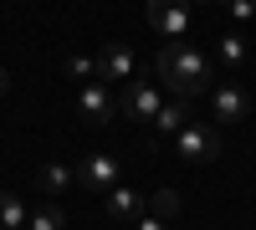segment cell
I'll return each mask as SVG.
<instances>
[{
    "instance_id": "cell-8",
    "label": "cell",
    "mask_w": 256,
    "mask_h": 230,
    "mask_svg": "<svg viewBox=\"0 0 256 230\" xmlns=\"http://www.w3.org/2000/svg\"><path fill=\"white\" fill-rule=\"evenodd\" d=\"M102 205H108V220H118V225H128V220H144V210H148V200L138 195V190H128V184H113L108 195H102Z\"/></svg>"
},
{
    "instance_id": "cell-16",
    "label": "cell",
    "mask_w": 256,
    "mask_h": 230,
    "mask_svg": "<svg viewBox=\"0 0 256 230\" xmlns=\"http://www.w3.org/2000/svg\"><path fill=\"white\" fill-rule=\"evenodd\" d=\"M67 72H72V77H92V82H98V56H67Z\"/></svg>"
},
{
    "instance_id": "cell-14",
    "label": "cell",
    "mask_w": 256,
    "mask_h": 230,
    "mask_svg": "<svg viewBox=\"0 0 256 230\" xmlns=\"http://www.w3.org/2000/svg\"><path fill=\"white\" fill-rule=\"evenodd\" d=\"M180 210H184V205H180V195H174V190H154V195H148V215H159V220L174 225V220H180Z\"/></svg>"
},
{
    "instance_id": "cell-19",
    "label": "cell",
    "mask_w": 256,
    "mask_h": 230,
    "mask_svg": "<svg viewBox=\"0 0 256 230\" xmlns=\"http://www.w3.org/2000/svg\"><path fill=\"white\" fill-rule=\"evenodd\" d=\"M10 92V77H6V67H0V97H6Z\"/></svg>"
},
{
    "instance_id": "cell-4",
    "label": "cell",
    "mask_w": 256,
    "mask_h": 230,
    "mask_svg": "<svg viewBox=\"0 0 256 230\" xmlns=\"http://www.w3.org/2000/svg\"><path fill=\"white\" fill-rule=\"evenodd\" d=\"M118 174H123V159H113V154H92V159L77 164V184L92 190V195H108L118 184Z\"/></svg>"
},
{
    "instance_id": "cell-18",
    "label": "cell",
    "mask_w": 256,
    "mask_h": 230,
    "mask_svg": "<svg viewBox=\"0 0 256 230\" xmlns=\"http://www.w3.org/2000/svg\"><path fill=\"white\" fill-rule=\"evenodd\" d=\"M134 230H174V225H169V220H159V215H144Z\"/></svg>"
},
{
    "instance_id": "cell-5",
    "label": "cell",
    "mask_w": 256,
    "mask_h": 230,
    "mask_svg": "<svg viewBox=\"0 0 256 230\" xmlns=\"http://www.w3.org/2000/svg\"><path fill=\"white\" fill-rule=\"evenodd\" d=\"M210 113H216V123H246L251 118V92L236 87V82H220V87H210Z\"/></svg>"
},
{
    "instance_id": "cell-6",
    "label": "cell",
    "mask_w": 256,
    "mask_h": 230,
    "mask_svg": "<svg viewBox=\"0 0 256 230\" xmlns=\"http://www.w3.org/2000/svg\"><path fill=\"white\" fill-rule=\"evenodd\" d=\"M148 26L159 36H184L190 31V0H148Z\"/></svg>"
},
{
    "instance_id": "cell-20",
    "label": "cell",
    "mask_w": 256,
    "mask_h": 230,
    "mask_svg": "<svg viewBox=\"0 0 256 230\" xmlns=\"http://www.w3.org/2000/svg\"><path fill=\"white\" fill-rule=\"evenodd\" d=\"M200 5H220V0H200Z\"/></svg>"
},
{
    "instance_id": "cell-9",
    "label": "cell",
    "mask_w": 256,
    "mask_h": 230,
    "mask_svg": "<svg viewBox=\"0 0 256 230\" xmlns=\"http://www.w3.org/2000/svg\"><path fill=\"white\" fill-rule=\"evenodd\" d=\"M128 77H134V51L123 41H108L98 51V82H128Z\"/></svg>"
},
{
    "instance_id": "cell-2",
    "label": "cell",
    "mask_w": 256,
    "mask_h": 230,
    "mask_svg": "<svg viewBox=\"0 0 256 230\" xmlns=\"http://www.w3.org/2000/svg\"><path fill=\"white\" fill-rule=\"evenodd\" d=\"M159 108H164V97H159V87H154L148 77H128V82H123V92H118V113H123V118L154 123Z\"/></svg>"
},
{
    "instance_id": "cell-13",
    "label": "cell",
    "mask_w": 256,
    "mask_h": 230,
    "mask_svg": "<svg viewBox=\"0 0 256 230\" xmlns=\"http://www.w3.org/2000/svg\"><path fill=\"white\" fill-rule=\"evenodd\" d=\"M31 210H26V200H16V195H0V230H26Z\"/></svg>"
},
{
    "instance_id": "cell-11",
    "label": "cell",
    "mask_w": 256,
    "mask_h": 230,
    "mask_svg": "<svg viewBox=\"0 0 256 230\" xmlns=\"http://www.w3.org/2000/svg\"><path fill=\"white\" fill-rule=\"evenodd\" d=\"M216 56H220V67H226V72H241L246 61H251V46H246L236 31H226V36H216Z\"/></svg>"
},
{
    "instance_id": "cell-10",
    "label": "cell",
    "mask_w": 256,
    "mask_h": 230,
    "mask_svg": "<svg viewBox=\"0 0 256 230\" xmlns=\"http://www.w3.org/2000/svg\"><path fill=\"white\" fill-rule=\"evenodd\" d=\"M184 128H190V102L184 97H169L164 108H159V118H154V138H174Z\"/></svg>"
},
{
    "instance_id": "cell-1",
    "label": "cell",
    "mask_w": 256,
    "mask_h": 230,
    "mask_svg": "<svg viewBox=\"0 0 256 230\" xmlns=\"http://www.w3.org/2000/svg\"><path fill=\"white\" fill-rule=\"evenodd\" d=\"M154 72H159V82L174 97H200V92H210V77H216V61H210L205 51H195V46H184V41H169V46H159V56H154Z\"/></svg>"
},
{
    "instance_id": "cell-15",
    "label": "cell",
    "mask_w": 256,
    "mask_h": 230,
    "mask_svg": "<svg viewBox=\"0 0 256 230\" xmlns=\"http://www.w3.org/2000/svg\"><path fill=\"white\" fill-rule=\"evenodd\" d=\"M26 230H62V210H56V205H36Z\"/></svg>"
},
{
    "instance_id": "cell-3",
    "label": "cell",
    "mask_w": 256,
    "mask_h": 230,
    "mask_svg": "<svg viewBox=\"0 0 256 230\" xmlns=\"http://www.w3.org/2000/svg\"><path fill=\"white\" fill-rule=\"evenodd\" d=\"M174 154L184 164H210V159H220V133L205 128V123H190L184 133H174Z\"/></svg>"
},
{
    "instance_id": "cell-17",
    "label": "cell",
    "mask_w": 256,
    "mask_h": 230,
    "mask_svg": "<svg viewBox=\"0 0 256 230\" xmlns=\"http://www.w3.org/2000/svg\"><path fill=\"white\" fill-rule=\"evenodd\" d=\"M226 10L236 15V20H251L256 15V0H226Z\"/></svg>"
},
{
    "instance_id": "cell-7",
    "label": "cell",
    "mask_w": 256,
    "mask_h": 230,
    "mask_svg": "<svg viewBox=\"0 0 256 230\" xmlns=\"http://www.w3.org/2000/svg\"><path fill=\"white\" fill-rule=\"evenodd\" d=\"M77 113L88 118V123H113L118 118V97L102 87V82H88V87L77 92Z\"/></svg>"
},
{
    "instance_id": "cell-12",
    "label": "cell",
    "mask_w": 256,
    "mask_h": 230,
    "mask_svg": "<svg viewBox=\"0 0 256 230\" xmlns=\"http://www.w3.org/2000/svg\"><path fill=\"white\" fill-rule=\"evenodd\" d=\"M36 184H41V190H46V195H67L72 184H77V169H67V164H41Z\"/></svg>"
}]
</instances>
